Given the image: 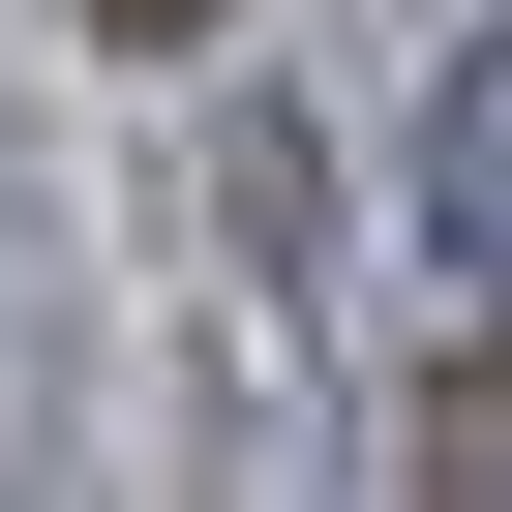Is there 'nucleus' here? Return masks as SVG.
Masks as SVG:
<instances>
[{
	"label": "nucleus",
	"instance_id": "f257e3e1",
	"mask_svg": "<svg viewBox=\"0 0 512 512\" xmlns=\"http://www.w3.org/2000/svg\"><path fill=\"white\" fill-rule=\"evenodd\" d=\"M422 211H452V241H482V272H512V31L452 61V121H422Z\"/></svg>",
	"mask_w": 512,
	"mask_h": 512
},
{
	"label": "nucleus",
	"instance_id": "f03ea898",
	"mask_svg": "<svg viewBox=\"0 0 512 512\" xmlns=\"http://www.w3.org/2000/svg\"><path fill=\"white\" fill-rule=\"evenodd\" d=\"M422 482H512V392H452V422H422Z\"/></svg>",
	"mask_w": 512,
	"mask_h": 512
},
{
	"label": "nucleus",
	"instance_id": "7ed1b4c3",
	"mask_svg": "<svg viewBox=\"0 0 512 512\" xmlns=\"http://www.w3.org/2000/svg\"><path fill=\"white\" fill-rule=\"evenodd\" d=\"M91 31H211V0H91Z\"/></svg>",
	"mask_w": 512,
	"mask_h": 512
}]
</instances>
